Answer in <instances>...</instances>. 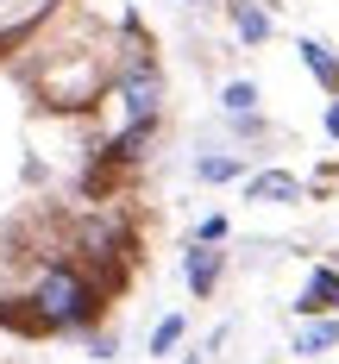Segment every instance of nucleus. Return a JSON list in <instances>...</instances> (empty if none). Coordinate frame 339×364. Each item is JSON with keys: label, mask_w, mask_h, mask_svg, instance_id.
<instances>
[{"label": "nucleus", "mask_w": 339, "mask_h": 364, "mask_svg": "<svg viewBox=\"0 0 339 364\" xmlns=\"http://www.w3.org/2000/svg\"><path fill=\"white\" fill-rule=\"evenodd\" d=\"M32 308L44 327H88L95 321V289L82 283V270H70V264H44L38 270V289H32Z\"/></svg>", "instance_id": "obj_1"}, {"label": "nucleus", "mask_w": 339, "mask_h": 364, "mask_svg": "<svg viewBox=\"0 0 339 364\" xmlns=\"http://www.w3.org/2000/svg\"><path fill=\"white\" fill-rule=\"evenodd\" d=\"M119 101H126V113H132V119H157V101H163V82H157V75H126V82H119Z\"/></svg>", "instance_id": "obj_2"}, {"label": "nucleus", "mask_w": 339, "mask_h": 364, "mask_svg": "<svg viewBox=\"0 0 339 364\" xmlns=\"http://www.w3.org/2000/svg\"><path fill=\"white\" fill-rule=\"evenodd\" d=\"M333 308H339V270L321 264V270L308 277V289L296 295V314H333Z\"/></svg>", "instance_id": "obj_3"}, {"label": "nucleus", "mask_w": 339, "mask_h": 364, "mask_svg": "<svg viewBox=\"0 0 339 364\" xmlns=\"http://www.w3.org/2000/svg\"><path fill=\"white\" fill-rule=\"evenodd\" d=\"M245 201H301V176L296 170H264L245 182Z\"/></svg>", "instance_id": "obj_4"}, {"label": "nucleus", "mask_w": 339, "mask_h": 364, "mask_svg": "<svg viewBox=\"0 0 339 364\" xmlns=\"http://www.w3.org/2000/svg\"><path fill=\"white\" fill-rule=\"evenodd\" d=\"M183 277H188L195 295H214V283H220V252H214V245H195L188 264H183Z\"/></svg>", "instance_id": "obj_5"}, {"label": "nucleus", "mask_w": 339, "mask_h": 364, "mask_svg": "<svg viewBox=\"0 0 339 364\" xmlns=\"http://www.w3.org/2000/svg\"><path fill=\"white\" fill-rule=\"evenodd\" d=\"M296 50H301V63H308V70H314V82H321V88H327V95H339V57H333V50H327V44H321V38H301Z\"/></svg>", "instance_id": "obj_6"}, {"label": "nucleus", "mask_w": 339, "mask_h": 364, "mask_svg": "<svg viewBox=\"0 0 339 364\" xmlns=\"http://www.w3.org/2000/svg\"><path fill=\"white\" fill-rule=\"evenodd\" d=\"M339 346V321H314V327L296 333V358H314V352H333Z\"/></svg>", "instance_id": "obj_7"}, {"label": "nucleus", "mask_w": 339, "mask_h": 364, "mask_svg": "<svg viewBox=\"0 0 339 364\" xmlns=\"http://www.w3.org/2000/svg\"><path fill=\"white\" fill-rule=\"evenodd\" d=\"M232 26H239L245 44H264V38H270V19H264L258 0H239V6H232Z\"/></svg>", "instance_id": "obj_8"}, {"label": "nucleus", "mask_w": 339, "mask_h": 364, "mask_svg": "<svg viewBox=\"0 0 339 364\" xmlns=\"http://www.w3.org/2000/svg\"><path fill=\"white\" fill-rule=\"evenodd\" d=\"M183 314H163V321H157V333H151V358H163V352H176V346H183Z\"/></svg>", "instance_id": "obj_9"}, {"label": "nucleus", "mask_w": 339, "mask_h": 364, "mask_svg": "<svg viewBox=\"0 0 339 364\" xmlns=\"http://www.w3.org/2000/svg\"><path fill=\"white\" fill-rule=\"evenodd\" d=\"M220 107L232 113V119H239V113H252V107H258V82H226Z\"/></svg>", "instance_id": "obj_10"}, {"label": "nucleus", "mask_w": 339, "mask_h": 364, "mask_svg": "<svg viewBox=\"0 0 339 364\" xmlns=\"http://www.w3.org/2000/svg\"><path fill=\"white\" fill-rule=\"evenodd\" d=\"M195 176L201 182H232L239 176V157H220V151L214 157H195Z\"/></svg>", "instance_id": "obj_11"}, {"label": "nucleus", "mask_w": 339, "mask_h": 364, "mask_svg": "<svg viewBox=\"0 0 339 364\" xmlns=\"http://www.w3.org/2000/svg\"><path fill=\"white\" fill-rule=\"evenodd\" d=\"M220 239H226V220L208 214V220H201V245H220Z\"/></svg>", "instance_id": "obj_12"}, {"label": "nucleus", "mask_w": 339, "mask_h": 364, "mask_svg": "<svg viewBox=\"0 0 339 364\" xmlns=\"http://www.w3.org/2000/svg\"><path fill=\"white\" fill-rule=\"evenodd\" d=\"M327 139H339V101L327 107Z\"/></svg>", "instance_id": "obj_13"}, {"label": "nucleus", "mask_w": 339, "mask_h": 364, "mask_svg": "<svg viewBox=\"0 0 339 364\" xmlns=\"http://www.w3.org/2000/svg\"><path fill=\"white\" fill-rule=\"evenodd\" d=\"M183 364H208V352H188V358H183Z\"/></svg>", "instance_id": "obj_14"}, {"label": "nucleus", "mask_w": 339, "mask_h": 364, "mask_svg": "<svg viewBox=\"0 0 339 364\" xmlns=\"http://www.w3.org/2000/svg\"><path fill=\"white\" fill-rule=\"evenodd\" d=\"M6 6H13V0H0V13H6Z\"/></svg>", "instance_id": "obj_15"}]
</instances>
